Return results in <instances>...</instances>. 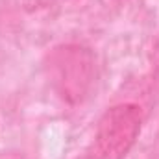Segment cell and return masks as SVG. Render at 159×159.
I'll use <instances>...</instances> for the list:
<instances>
[{"label":"cell","instance_id":"cell-1","mask_svg":"<svg viewBox=\"0 0 159 159\" xmlns=\"http://www.w3.org/2000/svg\"><path fill=\"white\" fill-rule=\"evenodd\" d=\"M46 72L57 96L78 106L89 94L94 80V56L81 44H59L46 56Z\"/></svg>","mask_w":159,"mask_h":159},{"label":"cell","instance_id":"cell-2","mask_svg":"<svg viewBox=\"0 0 159 159\" xmlns=\"http://www.w3.org/2000/svg\"><path fill=\"white\" fill-rule=\"evenodd\" d=\"M141 122L137 104H119L107 109L98 122L91 159H124L139 137Z\"/></svg>","mask_w":159,"mask_h":159}]
</instances>
